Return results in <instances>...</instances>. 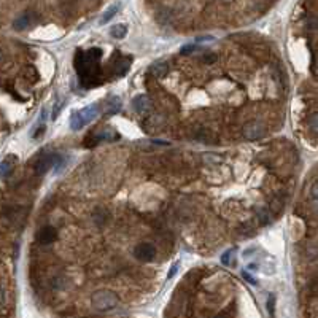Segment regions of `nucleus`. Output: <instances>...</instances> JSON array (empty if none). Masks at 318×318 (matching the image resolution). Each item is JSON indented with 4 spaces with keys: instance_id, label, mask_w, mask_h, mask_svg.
Segmentation results:
<instances>
[{
    "instance_id": "f03ea898",
    "label": "nucleus",
    "mask_w": 318,
    "mask_h": 318,
    "mask_svg": "<svg viewBox=\"0 0 318 318\" xmlns=\"http://www.w3.org/2000/svg\"><path fill=\"white\" fill-rule=\"evenodd\" d=\"M100 115V103H91L78 112H73L70 117V129L72 131H82L86 124L92 123Z\"/></svg>"
},
{
    "instance_id": "5701e85b",
    "label": "nucleus",
    "mask_w": 318,
    "mask_h": 318,
    "mask_svg": "<svg viewBox=\"0 0 318 318\" xmlns=\"http://www.w3.org/2000/svg\"><path fill=\"white\" fill-rule=\"evenodd\" d=\"M242 275L245 277V279H247V282H248V283H251V285H258L256 279H254V277H251V275H248V272H242Z\"/></svg>"
},
{
    "instance_id": "20e7f679",
    "label": "nucleus",
    "mask_w": 318,
    "mask_h": 318,
    "mask_svg": "<svg viewBox=\"0 0 318 318\" xmlns=\"http://www.w3.org/2000/svg\"><path fill=\"white\" fill-rule=\"evenodd\" d=\"M119 134L118 131L115 129L112 126H103L100 131L97 132H92L91 135L86 137V142H84V147L89 148V147H94L97 145L99 142H117L119 140Z\"/></svg>"
},
{
    "instance_id": "6e6552de",
    "label": "nucleus",
    "mask_w": 318,
    "mask_h": 318,
    "mask_svg": "<svg viewBox=\"0 0 318 318\" xmlns=\"http://www.w3.org/2000/svg\"><path fill=\"white\" fill-rule=\"evenodd\" d=\"M113 59H115V56H113ZM131 61H132L131 57H123L117 53V59H115V62H112L113 75H117L118 78L124 77L126 72L129 70V67H131Z\"/></svg>"
},
{
    "instance_id": "423d86ee",
    "label": "nucleus",
    "mask_w": 318,
    "mask_h": 318,
    "mask_svg": "<svg viewBox=\"0 0 318 318\" xmlns=\"http://www.w3.org/2000/svg\"><path fill=\"white\" fill-rule=\"evenodd\" d=\"M134 256L142 263H151L156 258V247L148 242H142L134 248Z\"/></svg>"
},
{
    "instance_id": "6ab92c4d",
    "label": "nucleus",
    "mask_w": 318,
    "mask_h": 318,
    "mask_svg": "<svg viewBox=\"0 0 318 318\" xmlns=\"http://www.w3.org/2000/svg\"><path fill=\"white\" fill-rule=\"evenodd\" d=\"M307 123H309V127L314 132H318V113H314V115H310L309 119H307Z\"/></svg>"
},
{
    "instance_id": "b1692460",
    "label": "nucleus",
    "mask_w": 318,
    "mask_h": 318,
    "mask_svg": "<svg viewBox=\"0 0 318 318\" xmlns=\"http://www.w3.org/2000/svg\"><path fill=\"white\" fill-rule=\"evenodd\" d=\"M212 40H213V37L205 35V37H198V38H196V42H198V43H202V42H212Z\"/></svg>"
},
{
    "instance_id": "412c9836",
    "label": "nucleus",
    "mask_w": 318,
    "mask_h": 318,
    "mask_svg": "<svg viewBox=\"0 0 318 318\" xmlns=\"http://www.w3.org/2000/svg\"><path fill=\"white\" fill-rule=\"evenodd\" d=\"M178 269H180V263H178V261H177V263H173V264H172V269H170V272H169V275H167V279L170 280L172 277L177 274V270H178Z\"/></svg>"
},
{
    "instance_id": "9d476101",
    "label": "nucleus",
    "mask_w": 318,
    "mask_h": 318,
    "mask_svg": "<svg viewBox=\"0 0 318 318\" xmlns=\"http://www.w3.org/2000/svg\"><path fill=\"white\" fill-rule=\"evenodd\" d=\"M132 107H134L135 113L147 115L150 110H151V100H150V97L147 94H140V96L134 97V100H132Z\"/></svg>"
},
{
    "instance_id": "39448f33",
    "label": "nucleus",
    "mask_w": 318,
    "mask_h": 318,
    "mask_svg": "<svg viewBox=\"0 0 318 318\" xmlns=\"http://www.w3.org/2000/svg\"><path fill=\"white\" fill-rule=\"evenodd\" d=\"M57 159H59V154L57 153H42L38 156L35 166H33L35 167V173L40 177L45 175L50 169H54Z\"/></svg>"
},
{
    "instance_id": "a211bd4d",
    "label": "nucleus",
    "mask_w": 318,
    "mask_h": 318,
    "mask_svg": "<svg viewBox=\"0 0 318 318\" xmlns=\"http://www.w3.org/2000/svg\"><path fill=\"white\" fill-rule=\"evenodd\" d=\"M234 256H235V248H231V250H226L221 256V263L224 266H233L234 264Z\"/></svg>"
},
{
    "instance_id": "f3484780",
    "label": "nucleus",
    "mask_w": 318,
    "mask_h": 318,
    "mask_svg": "<svg viewBox=\"0 0 318 318\" xmlns=\"http://www.w3.org/2000/svg\"><path fill=\"white\" fill-rule=\"evenodd\" d=\"M275 302H277L275 294L270 293L268 296V301H266V309H268V314L270 318H275Z\"/></svg>"
},
{
    "instance_id": "393cba45",
    "label": "nucleus",
    "mask_w": 318,
    "mask_h": 318,
    "mask_svg": "<svg viewBox=\"0 0 318 318\" xmlns=\"http://www.w3.org/2000/svg\"><path fill=\"white\" fill-rule=\"evenodd\" d=\"M215 318H226V315H224V314H219V315H217Z\"/></svg>"
},
{
    "instance_id": "2eb2a0df",
    "label": "nucleus",
    "mask_w": 318,
    "mask_h": 318,
    "mask_svg": "<svg viewBox=\"0 0 318 318\" xmlns=\"http://www.w3.org/2000/svg\"><path fill=\"white\" fill-rule=\"evenodd\" d=\"M110 35H112L113 38H124L127 35V26L124 24V22H118V24H115L112 26V29H110Z\"/></svg>"
},
{
    "instance_id": "ddd939ff",
    "label": "nucleus",
    "mask_w": 318,
    "mask_h": 318,
    "mask_svg": "<svg viewBox=\"0 0 318 318\" xmlns=\"http://www.w3.org/2000/svg\"><path fill=\"white\" fill-rule=\"evenodd\" d=\"M32 24V15L31 13H22L21 16H18L15 21H13V27L16 31H24L29 26Z\"/></svg>"
},
{
    "instance_id": "4be33fe9",
    "label": "nucleus",
    "mask_w": 318,
    "mask_h": 318,
    "mask_svg": "<svg viewBox=\"0 0 318 318\" xmlns=\"http://www.w3.org/2000/svg\"><path fill=\"white\" fill-rule=\"evenodd\" d=\"M310 194H312V198H314L315 201H318V180L312 184V189H310Z\"/></svg>"
},
{
    "instance_id": "f8f14e48",
    "label": "nucleus",
    "mask_w": 318,
    "mask_h": 318,
    "mask_svg": "<svg viewBox=\"0 0 318 318\" xmlns=\"http://www.w3.org/2000/svg\"><path fill=\"white\" fill-rule=\"evenodd\" d=\"M167 72H169V66H167V62L164 61L154 62L153 66L150 67V73H151L154 78H164Z\"/></svg>"
},
{
    "instance_id": "9b49d317",
    "label": "nucleus",
    "mask_w": 318,
    "mask_h": 318,
    "mask_svg": "<svg viewBox=\"0 0 318 318\" xmlns=\"http://www.w3.org/2000/svg\"><path fill=\"white\" fill-rule=\"evenodd\" d=\"M103 110H105L107 117H113V115H117L121 110V99L118 96L108 97V99L105 100V103H103Z\"/></svg>"
},
{
    "instance_id": "f257e3e1",
    "label": "nucleus",
    "mask_w": 318,
    "mask_h": 318,
    "mask_svg": "<svg viewBox=\"0 0 318 318\" xmlns=\"http://www.w3.org/2000/svg\"><path fill=\"white\" fill-rule=\"evenodd\" d=\"M100 48H89V50H77L73 59V67L77 70L78 80L84 88H94L102 84V67H100Z\"/></svg>"
},
{
    "instance_id": "0eeeda50",
    "label": "nucleus",
    "mask_w": 318,
    "mask_h": 318,
    "mask_svg": "<svg viewBox=\"0 0 318 318\" xmlns=\"http://www.w3.org/2000/svg\"><path fill=\"white\" fill-rule=\"evenodd\" d=\"M242 134H244L247 140H259V138L266 135V127L261 123H258V121H250V123L244 126Z\"/></svg>"
},
{
    "instance_id": "7ed1b4c3",
    "label": "nucleus",
    "mask_w": 318,
    "mask_h": 318,
    "mask_svg": "<svg viewBox=\"0 0 318 318\" xmlns=\"http://www.w3.org/2000/svg\"><path fill=\"white\" fill-rule=\"evenodd\" d=\"M91 304L96 310L108 312V310H113L119 304V298L117 293H113L110 290H99V291L92 293Z\"/></svg>"
},
{
    "instance_id": "aec40b11",
    "label": "nucleus",
    "mask_w": 318,
    "mask_h": 318,
    "mask_svg": "<svg viewBox=\"0 0 318 318\" xmlns=\"http://www.w3.org/2000/svg\"><path fill=\"white\" fill-rule=\"evenodd\" d=\"M196 50V43H188V45H184V46H182V50H180V54L182 56H188V54H191L193 51Z\"/></svg>"
},
{
    "instance_id": "4468645a",
    "label": "nucleus",
    "mask_w": 318,
    "mask_h": 318,
    "mask_svg": "<svg viewBox=\"0 0 318 318\" xmlns=\"http://www.w3.org/2000/svg\"><path fill=\"white\" fill-rule=\"evenodd\" d=\"M121 7H123V5H121L119 2H117V3H112L110 5V7L105 10V13L102 15V18L99 19V24L102 26V24H107V22H110V19L113 18L115 15L118 13V11L121 10Z\"/></svg>"
},
{
    "instance_id": "dca6fc26",
    "label": "nucleus",
    "mask_w": 318,
    "mask_h": 318,
    "mask_svg": "<svg viewBox=\"0 0 318 318\" xmlns=\"http://www.w3.org/2000/svg\"><path fill=\"white\" fill-rule=\"evenodd\" d=\"M13 161L15 158L13 156H8L2 161V166H0V173H2V178H8L10 172L13 170Z\"/></svg>"
},
{
    "instance_id": "1a4fd4ad",
    "label": "nucleus",
    "mask_w": 318,
    "mask_h": 318,
    "mask_svg": "<svg viewBox=\"0 0 318 318\" xmlns=\"http://www.w3.org/2000/svg\"><path fill=\"white\" fill-rule=\"evenodd\" d=\"M57 239V229L53 226H43L37 234V242L40 245H51Z\"/></svg>"
}]
</instances>
